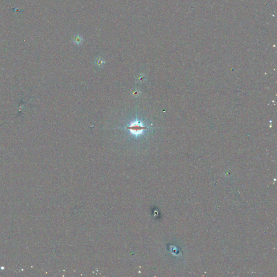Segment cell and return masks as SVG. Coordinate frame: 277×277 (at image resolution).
Listing matches in <instances>:
<instances>
[{"label":"cell","instance_id":"cell-1","mask_svg":"<svg viewBox=\"0 0 277 277\" xmlns=\"http://www.w3.org/2000/svg\"><path fill=\"white\" fill-rule=\"evenodd\" d=\"M127 129L130 130V133L135 136H138L143 133V130H146V127H145L143 124L138 121H135L130 124Z\"/></svg>","mask_w":277,"mask_h":277},{"label":"cell","instance_id":"cell-2","mask_svg":"<svg viewBox=\"0 0 277 277\" xmlns=\"http://www.w3.org/2000/svg\"><path fill=\"white\" fill-rule=\"evenodd\" d=\"M84 42L83 36L80 34H77L73 36L72 38V42L76 45H81Z\"/></svg>","mask_w":277,"mask_h":277},{"label":"cell","instance_id":"cell-4","mask_svg":"<svg viewBox=\"0 0 277 277\" xmlns=\"http://www.w3.org/2000/svg\"><path fill=\"white\" fill-rule=\"evenodd\" d=\"M144 78H145L144 76H143V74H140V75H138V76H137V81H139L140 82H143V81H144L143 80H144Z\"/></svg>","mask_w":277,"mask_h":277},{"label":"cell","instance_id":"cell-3","mask_svg":"<svg viewBox=\"0 0 277 277\" xmlns=\"http://www.w3.org/2000/svg\"><path fill=\"white\" fill-rule=\"evenodd\" d=\"M105 63V60L101 57H97L95 60V64L98 67H102Z\"/></svg>","mask_w":277,"mask_h":277}]
</instances>
